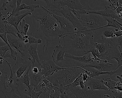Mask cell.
I'll return each instance as SVG.
<instances>
[{
  "mask_svg": "<svg viewBox=\"0 0 122 98\" xmlns=\"http://www.w3.org/2000/svg\"><path fill=\"white\" fill-rule=\"evenodd\" d=\"M94 32L87 30L78 31L62 38L66 53L75 56H82L90 53L95 47Z\"/></svg>",
  "mask_w": 122,
  "mask_h": 98,
  "instance_id": "6da1fadb",
  "label": "cell"
},
{
  "mask_svg": "<svg viewBox=\"0 0 122 98\" xmlns=\"http://www.w3.org/2000/svg\"><path fill=\"white\" fill-rule=\"evenodd\" d=\"M44 12L36 13L34 18L37 23L39 30L42 32L46 41L43 47L44 54L47 51L48 45L55 41L60 42L59 36L61 34L60 26L57 21L47 8L42 6Z\"/></svg>",
  "mask_w": 122,
  "mask_h": 98,
  "instance_id": "7a4b0ae2",
  "label": "cell"
},
{
  "mask_svg": "<svg viewBox=\"0 0 122 98\" xmlns=\"http://www.w3.org/2000/svg\"><path fill=\"white\" fill-rule=\"evenodd\" d=\"M82 69L81 66L62 67L52 76L57 79L61 89L73 83L81 73L84 72Z\"/></svg>",
  "mask_w": 122,
  "mask_h": 98,
  "instance_id": "3957f363",
  "label": "cell"
},
{
  "mask_svg": "<svg viewBox=\"0 0 122 98\" xmlns=\"http://www.w3.org/2000/svg\"><path fill=\"white\" fill-rule=\"evenodd\" d=\"M80 20L86 30L93 32L106 25L105 17L97 14L87 13L82 16Z\"/></svg>",
  "mask_w": 122,
  "mask_h": 98,
  "instance_id": "277c9868",
  "label": "cell"
},
{
  "mask_svg": "<svg viewBox=\"0 0 122 98\" xmlns=\"http://www.w3.org/2000/svg\"><path fill=\"white\" fill-rule=\"evenodd\" d=\"M41 63V65L38 67L39 73L42 75L43 79L51 76L62 68L52 60L42 61Z\"/></svg>",
  "mask_w": 122,
  "mask_h": 98,
  "instance_id": "5b68a950",
  "label": "cell"
},
{
  "mask_svg": "<svg viewBox=\"0 0 122 98\" xmlns=\"http://www.w3.org/2000/svg\"><path fill=\"white\" fill-rule=\"evenodd\" d=\"M51 13L60 24L61 32V34L59 36L60 39L62 38L63 37L66 35L77 31L71 23L65 17L60 16L51 12Z\"/></svg>",
  "mask_w": 122,
  "mask_h": 98,
  "instance_id": "8992f818",
  "label": "cell"
},
{
  "mask_svg": "<svg viewBox=\"0 0 122 98\" xmlns=\"http://www.w3.org/2000/svg\"><path fill=\"white\" fill-rule=\"evenodd\" d=\"M58 12L62 14L63 17L69 21L77 31L87 30L82 25L80 20L73 14L70 9L67 8L62 7Z\"/></svg>",
  "mask_w": 122,
  "mask_h": 98,
  "instance_id": "52a82bcc",
  "label": "cell"
},
{
  "mask_svg": "<svg viewBox=\"0 0 122 98\" xmlns=\"http://www.w3.org/2000/svg\"><path fill=\"white\" fill-rule=\"evenodd\" d=\"M82 67H91L103 71H111L117 69V64L111 63L110 61L95 60L92 63L88 64Z\"/></svg>",
  "mask_w": 122,
  "mask_h": 98,
  "instance_id": "ba28073f",
  "label": "cell"
},
{
  "mask_svg": "<svg viewBox=\"0 0 122 98\" xmlns=\"http://www.w3.org/2000/svg\"><path fill=\"white\" fill-rule=\"evenodd\" d=\"M52 5L57 10H60L62 7L67 8L71 10H83L86 7L81 3L80 0H66L65 1H59Z\"/></svg>",
  "mask_w": 122,
  "mask_h": 98,
  "instance_id": "9c48e42d",
  "label": "cell"
},
{
  "mask_svg": "<svg viewBox=\"0 0 122 98\" xmlns=\"http://www.w3.org/2000/svg\"><path fill=\"white\" fill-rule=\"evenodd\" d=\"M7 37L8 43L12 48H14L16 49L17 51L21 54L22 57L27 55L28 48L26 44H25L23 41L18 38H14L10 34H7Z\"/></svg>",
  "mask_w": 122,
  "mask_h": 98,
  "instance_id": "30bf717a",
  "label": "cell"
},
{
  "mask_svg": "<svg viewBox=\"0 0 122 98\" xmlns=\"http://www.w3.org/2000/svg\"><path fill=\"white\" fill-rule=\"evenodd\" d=\"M17 62L12 67V69H16V71H14L15 74L16 79L20 78L23 75L26 70L32 65V63L30 61L26 60L24 59L19 56L17 60Z\"/></svg>",
  "mask_w": 122,
  "mask_h": 98,
  "instance_id": "8fae6325",
  "label": "cell"
},
{
  "mask_svg": "<svg viewBox=\"0 0 122 98\" xmlns=\"http://www.w3.org/2000/svg\"><path fill=\"white\" fill-rule=\"evenodd\" d=\"M111 95L112 92L108 89L93 90L87 88L84 98H111Z\"/></svg>",
  "mask_w": 122,
  "mask_h": 98,
  "instance_id": "7c38bea8",
  "label": "cell"
},
{
  "mask_svg": "<svg viewBox=\"0 0 122 98\" xmlns=\"http://www.w3.org/2000/svg\"><path fill=\"white\" fill-rule=\"evenodd\" d=\"M108 53L107 61L111 62L113 59H115L117 61V69L122 66V51L120 50L117 46L111 45V48L108 50Z\"/></svg>",
  "mask_w": 122,
  "mask_h": 98,
  "instance_id": "4fadbf2b",
  "label": "cell"
},
{
  "mask_svg": "<svg viewBox=\"0 0 122 98\" xmlns=\"http://www.w3.org/2000/svg\"><path fill=\"white\" fill-rule=\"evenodd\" d=\"M87 13L97 14L101 16L107 17H112L117 20L118 22L122 23V18L120 17L115 11L106 7L105 9L101 11L86 10Z\"/></svg>",
  "mask_w": 122,
  "mask_h": 98,
  "instance_id": "5bb4252c",
  "label": "cell"
},
{
  "mask_svg": "<svg viewBox=\"0 0 122 98\" xmlns=\"http://www.w3.org/2000/svg\"><path fill=\"white\" fill-rule=\"evenodd\" d=\"M61 41L59 42L60 44L55 47L52 55L53 60L57 64L61 62L66 61L65 59V55L66 51L63 46L61 45Z\"/></svg>",
  "mask_w": 122,
  "mask_h": 98,
  "instance_id": "9a60e30c",
  "label": "cell"
},
{
  "mask_svg": "<svg viewBox=\"0 0 122 98\" xmlns=\"http://www.w3.org/2000/svg\"><path fill=\"white\" fill-rule=\"evenodd\" d=\"M33 12L32 11H28L26 13L23 15H14L10 17L6 20L5 22L7 24H10L14 26L18 31V32L20 33V31L18 29V27L20 21L22 19L28 16H31L32 15Z\"/></svg>",
  "mask_w": 122,
  "mask_h": 98,
  "instance_id": "2e32d148",
  "label": "cell"
},
{
  "mask_svg": "<svg viewBox=\"0 0 122 98\" xmlns=\"http://www.w3.org/2000/svg\"><path fill=\"white\" fill-rule=\"evenodd\" d=\"M85 87L88 89L95 90H107L108 88L103 84L102 80L90 77V79L85 83Z\"/></svg>",
  "mask_w": 122,
  "mask_h": 98,
  "instance_id": "e0dca14e",
  "label": "cell"
},
{
  "mask_svg": "<svg viewBox=\"0 0 122 98\" xmlns=\"http://www.w3.org/2000/svg\"><path fill=\"white\" fill-rule=\"evenodd\" d=\"M90 53L82 56H78L73 55L71 54L66 53L65 54V57L69 58L74 60L78 61L86 65L88 64L92 63L95 60V59L93 57L91 56V54H90Z\"/></svg>",
  "mask_w": 122,
  "mask_h": 98,
  "instance_id": "ac0fdd59",
  "label": "cell"
},
{
  "mask_svg": "<svg viewBox=\"0 0 122 98\" xmlns=\"http://www.w3.org/2000/svg\"><path fill=\"white\" fill-rule=\"evenodd\" d=\"M38 44H32L30 45L28 49V53L30 54V56L32 59V65H33L36 62L37 63L38 67L41 65V61L38 56Z\"/></svg>",
  "mask_w": 122,
  "mask_h": 98,
  "instance_id": "d6986e66",
  "label": "cell"
},
{
  "mask_svg": "<svg viewBox=\"0 0 122 98\" xmlns=\"http://www.w3.org/2000/svg\"><path fill=\"white\" fill-rule=\"evenodd\" d=\"M3 14L0 12V33H6L7 34L12 35L17 38V35L15 33V30L11 25H7L5 21L2 18Z\"/></svg>",
  "mask_w": 122,
  "mask_h": 98,
  "instance_id": "ffe728a7",
  "label": "cell"
},
{
  "mask_svg": "<svg viewBox=\"0 0 122 98\" xmlns=\"http://www.w3.org/2000/svg\"><path fill=\"white\" fill-rule=\"evenodd\" d=\"M8 73L5 71L4 68L0 67V91L4 94L5 91L8 90L6 82L8 79Z\"/></svg>",
  "mask_w": 122,
  "mask_h": 98,
  "instance_id": "44dd1931",
  "label": "cell"
},
{
  "mask_svg": "<svg viewBox=\"0 0 122 98\" xmlns=\"http://www.w3.org/2000/svg\"><path fill=\"white\" fill-rule=\"evenodd\" d=\"M89 71H91V74L90 76L92 78H94V77L99 76L100 75H103V74H109L111 76L115 74L118 73V72H122V66H120L116 70L111 71H99V70H97V69L92 68L90 70H89Z\"/></svg>",
  "mask_w": 122,
  "mask_h": 98,
  "instance_id": "7402d4cb",
  "label": "cell"
},
{
  "mask_svg": "<svg viewBox=\"0 0 122 98\" xmlns=\"http://www.w3.org/2000/svg\"><path fill=\"white\" fill-rule=\"evenodd\" d=\"M29 75L30 80V86H31L36 87L43 79L42 75L40 73L35 74L32 72L30 70V68L29 71Z\"/></svg>",
  "mask_w": 122,
  "mask_h": 98,
  "instance_id": "603a6c76",
  "label": "cell"
},
{
  "mask_svg": "<svg viewBox=\"0 0 122 98\" xmlns=\"http://www.w3.org/2000/svg\"><path fill=\"white\" fill-rule=\"evenodd\" d=\"M5 61L7 64L10 70V77L8 79L6 82V85L8 87H10L11 89L15 90V86L14 84V81L15 79V73L12 69V67L11 66V63L10 62L8 61L6 59H5Z\"/></svg>",
  "mask_w": 122,
  "mask_h": 98,
  "instance_id": "cb8c5ba5",
  "label": "cell"
},
{
  "mask_svg": "<svg viewBox=\"0 0 122 98\" xmlns=\"http://www.w3.org/2000/svg\"><path fill=\"white\" fill-rule=\"evenodd\" d=\"M106 21L108 22V24L100 28V29L105 28L107 27H113L115 28H117L119 30H122V24L117 21V20L112 17H105Z\"/></svg>",
  "mask_w": 122,
  "mask_h": 98,
  "instance_id": "d4e9b609",
  "label": "cell"
},
{
  "mask_svg": "<svg viewBox=\"0 0 122 98\" xmlns=\"http://www.w3.org/2000/svg\"><path fill=\"white\" fill-rule=\"evenodd\" d=\"M102 80L105 86L108 88V90H111L117 86H122V81L117 80V81H115L112 80L110 77L103 78Z\"/></svg>",
  "mask_w": 122,
  "mask_h": 98,
  "instance_id": "484cf974",
  "label": "cell"
},
{
  "mask_svg": "<svg viewBox=\"0 0 122 98\" xmlns=\"http://www.w3.org/2000/svg\"><path fill=\"white\" fill-rule=\"evenodd\" d=\"M32 65L30 66L27 70V72L23 74L20 78L17 79V82H19L23 84L28 87L29 91L30 89V80L29 77V73Z\"/></svg>",
  "mask_w": 122,
  "mask_h": 98,
  "instance_id": "4316f807",
  "label": "cell"
},
{
  "mask_svg": "<svg viewBox=\"0 0 122 98\" xmlns=\"http://www.w3.org/2000/svg\"><path fill=\"white\" fill-rule=\"evenodd\" d=\"M94 45L100 53H104L108 51L111 48V44L108 41L104 43H95Z\"/></svg>",
  "mask_w": 122,
  "mask_h": 98,
  "instance_id": "83f0119b",
  "label": "cell"
},
{
  "mask_svg": "<svg viewBox=\"0 0 122 98\" xmlns=\"http://www.w3.org/2000/svg\"><path fill=\"white\" fill-rule=\"evenodd\" d=\"M40 7V5H35L32 4L30 5H28L24 3L20 5L18 7H16L13 10V11L15 12H20V11L22 10L27 9V10H30V11H32L33 12L36 9L39 8Z\"/></svg>",
  "mask_w": 122,
  "mask_h": 98,
  "instance_id": "f1b7e54d",
  "label": "cell"
},
{
  "mask_svg": "<svg viewBox=\"0 0 122 98\" xmlns=\"http://www.w3.org/2000/svg\"><path fill=\"white\" fill-rule=\"evenodd\" d=\"M82 73H81L75 79V81L73 82V83L71 84L70 85H68L67 86H69L70 87H72V88H75V87H77L79 86L80 87L81 89H85V83L83 82L82 78Z\"/></svg>",
  "mask_w": 122,
  "mask_h": 98,
  "instance_id": "f546056e",
  "label": "cell"
},
{
  "mask_svg": "<svg viewBox=\"0 0 122 98\" xmlns=\"http://www.w3.org/2000/svg\"><path fill=\"white\" fill-rule=\"evenodd\" d=\"M108 42L111 45L117 46L118 48L122 49V36L116 38L114 37L109 39Z\"/></svg>",
  "mask_w": 122,
  "mask_h": 98,
  "instance_id": "4dcf8cb0",
  "label": "cell"
},
{
  "mask_svg": "<svg viewBox=\"0 0 122 98\" xmlns=\"http://www.w3.org/2000/svg\"><path fill=\"white\" fill-rule=\"evenodd\" d=\"M115 37L114 31L110 30H106L103 32L101 37L102 40H109Z\"/></svg>",
  "mask_w": 122,
  "mask_h": 98,
  "instance_id": "1f68e13d",
  "label": "cell"
},
{
  "mask_svg": "<svg viewBox=\"0 0 122 98\" xmlns=\"http://www.w3.org/2000/svg\"><path fill=\"white\" fill-rule=\"evenodd\" d=\"M60 89L56 87L52 89L49 93L50 98H60L61 93Z\"/></svg>",
  "mask_w": 122,
  "mask_h": 98,
  "instance_id": "d6a6232c",
  "label": "cell"
},
{
  "mask_svg": "<svg viewBox=\"0 0 122 98\" xmlns=\"http://www.w3.org/2000/svg\"><path fill=\"white\" fill-rule=\"evenodd\" d=\"M20 25L21 27V30L20 31V34H23L25 35H27L30 25L26 23L25 20H22L20 23Z\"/></svg>",
  "mask_w": 122,
  "mask_h": 98,
  "instance_id": "836d02e7",
  "label": "cell"
},
{
  "mask_svg": "<svg viewBox=\"0 0 122 98\" xmlns=\"http://www.w3.org/2000/svg\"><path fill=\"white\" fill-rule=\"evenodd\" d=\"M13 50L12 47H10L8 45H6L0 47V57H2L4 58L5 55L6 54L7 51L10 50V51Z\"/></svg>",
  "mask_w": 122,
  "mask_h": 98,
  "instance_id": "e575fe53",
  "label": "cell"
},
{
  "mask_svg": "<svg viewBox=\"0 0 122 98\" xmlns=\"http://www.w3.org/2000/svg\"><path fill=\"white\" fill-rule=\"evenodd\" d=\"M15 90L11 89L10 91L6 92V93L5 96V98H21L20 95H18L15 92Z\"/></svg>",
  "mask_w": 122,
  "mask_h": 98,
  "instance_id": "d590c367",
  "label": "cell"
},
{
  "mask_svg": "<svg viewBox=\"0 0 122 98\" xmlns=\"http://www.w3.org/2000/svg\"><path fill=\"white\" fill-rule=\"evenodd\" d=\"M35 87L30 86V90L29 91V93L32 98H39L40 95L42 93V92H36L35 91Z\"/></svg>",
  "mask_w": 122,
  "mask_h": 98,
  "instance_id": "8d00e7d4",
  "label": "cell"
},
{
  "mask_svg": "<svg viewBox=\"0 0 122 98\" xmlns=\"http://www.w3.org/2000/svg\"><path fill=\"white\" fill-rule=\"evenodd\" d=\"M87 10H71L73 14L80 20L82 16L87 13Z\"/></svg>",
  "mask_w": 122,
  "mask_h": 98,
  "instance_id": "74e56055",
  "label": "cell"
},
{
  "mask_svg": "<svg viewBox=\"0 0 122 98\" xmlns=\"http://www.w3.org/2000/svg\"><path fill=\"white\" fill-rule=\"evenodd\" d=\"M110 90L112 92L111 98H122V91L114 89Z\"/></svg>",
  "mask_w": 122,
  "mask_h": 98,
  "instance_id": "f35d334b",
  "label": "cell"
},
{
  "mask_svg": "<svg viewBox=\"0 0 122 98\" xmlns=\"http://www.w3.org/2000/svg\"><path fill=\"white\" fill-rule=\"evenodd\" d=\"M28 39L29 40L28 44H30V45L32 44H41L42 43L43 41L41 39H37L33 36H29V37Z\"/></svg>",
  "mask_w": 122,
  "mask_h": 98,
  "instance_id": "ab89813d",
  "label": "cell"
},
{
  "mask_svg": "<svg viewBox=\"0 0 122 98\" xmlns=\"http://www.w3.org/2000/svg\"><path fill=\"white\" fill-rule=\"evenodd\" d=\"M18 55V52L17 51L13 50L11 51V58L17 61L19 57Z\"/></svg>",
  "mask_w": 122,
  "mask_h": 98,
  "instance_id": "60d3db41",
  "label": "cell"
},
{
  "mask_svg": "<svg viewBox=\"0 0 122 98\" xmlns=\"http://www.w3.org/2000/svg\"><path fill=\"white\" fill-rule=\"evenodd\" d=\"M91 77H90L87 73L85 72H83L82 73V78L83 81L84 83H85L87 82L89 79Z\"/></svg>",
  "mask_w": 122,
  "mask_h": 98,
  "instance_id": "b9f144b4",
  "label": "cell"
},
{
  "mask_svg": "<svg viewBox=\"0 0 122 98\" xmlns=\"http://www.w3.org/2000/svg\"><path fill=\"white\" fill-rule=\"evenodd\" d=\"M8 2H4L3 5L0 7V12L2 11L7 10V6L8 5Z\"/></svg>",
  "mask_w": 122,
  "mask_h": 98,
  "instance_id": "7bdbcfd3",
  "label": "cell"
},
{
  "mask_svg": "<svg viewBox=\"0 0 122 98\" xmlns=\"http://www.w3.org/2000/svg\"><path fill=\"white\" fill-rule=\"evenodd\" d=\"M114 33L115 36V37H116V38L120 37V36H122V30H118L117 31H114Z\"/></svg>",
  "mask_w": 122,
  "mask_h": 98,
  "instance_id": "ee69618b",
  "label": "cell"
},
{
  "mask_svg": "<svg viewBox=\"0 0 122 98\" xmlns=\"http://www.w3.org/2000/svg\"><path fill=\"white\" fill-rule=\"evenodd\" d=\"M39 98H50L49 94L45 92H42L40 95Z\"/></svg>",
  "mask_w": 122,
  "mask_h": 98,
  "instance_id": "f6af8a7d",
  "label": "cell"
},
{
  "mask_svg": "<svg viewBox=\"0 0 122 98\" xmlns=\"http://www.w3.org/2000/svg\"><path fill=\"white\" fill-rule=\"evenodd\" d=\"M19 95L20 96L21 98H32L31 96L25 93H23Z\"/></svg>",
  "mask_w": 122,
  "mask_h": 98,
  "instance_id": "bcb514c9",
  "label": "cell"
},
{
  "mask_svg": "<svg viewBox=\"0 0 122 98\" xmlns=\"http://www.w3.org/2000/svg\"><path fill=\"white\" fill-rule=\"evenodd\" d=\"M17 38L19 39V40H20L22 41H24L25 40L24 38H23V36L21 35L20 33H17Z\"/></svg>",
  "mask_w": 122,
  "mask_h": 98,
  "instance_id": "7dc6e473",
  "label": "cell"
},
{
  "mask_svg": "<svg viewBox=\"0 0 122 98\" xmlns=\"http://www.w3.org/2000/svg\"><path fill=\"white\" fill-rule=\"evenodd\" d=\"M66 0H50V1L51 2V4H53V3H55L56 2H58L59 1H65Z\"/></svg>",
  "mask_w": 122,
  "mask_h": 98,
  "instance_id": "c3c4849f",
  "label": "cell"
},
{
  "mask_svg": "<svg viewBox=\"0 0 122 98\" xmlns=\"http://www.w3.org/2000/svg\"><path fill=\"white\" fill-rule=\"evenodd\" d=\"M7 45V44L5 42H4V41H0V47L5 45Z\"/></svg>",
  "mask_w": 122,
  "mask_h": 98,
  "instance_id": "681fc988",
  "label": "cell"
},
{
  "mask_svg": "<svg viewBox=\"0 0 122 98\" xmlns=\"http://www.w3.org/2000/svg\"><path fill=\"white\" fill-rule=\"evenodd\" d=\"M23 43H24L25 44H28V43H29V40H28V39H25V40L24 41H23Z\"/></svg>",
  "mask_w": 122,
  "mask_h": 98,
  "instance_id": "f907efd6",
  "label": "cell"
},
{
  "mask_svg": "<svg viewBox=\"0 0 122 98\" xmlns=\"http://www.w3.org/2000/svg\"><path fill=\"white\" fill-rule=\"evenodd\" d=\"M23 38H24V40H25V39H28V37H29V36L28 35H25L24 36H23Z\"/></svg>",
  "mask_w": 122,
  "mask_h": 98,
  "instance_id": "816d5d0a",
  "label": "cell"
},
{
  "mask_svg": "<svg viewBox=\"0 0 122 98\" xmlns=\"http://www.w3.org/2000/svg\"><path fill=\"white\" fill-rule=\"evenodd\" d=\"M108 1H109V2L111 3V5H112V2H111V0H107Z\"/></svg>",
  "mask_w": 122,
  "mask_h": 98,
  "instance_id": "f5cc1de1",
  "label": "cell"
},
{
  "mask_svg": "<svg viewBox=\"0 0 122 98\" xmlns=\"http://www.w3.org/2000/svg\"><path fill=\"white\" fill-rule=\"evenodd\" d=\"M11 0H7L8 2H10Z\"/></svg>",
  "mask_w": 122,
  "mask_h": 98,
  "instance_id": "db71d44e",
  "label": "cell"
},
{
  "mask_svg": "<svg viewBox=\"0 0 122 98\" xmlns=\"http://www.w3.org/2000/svg\"></svg>",
  "mask_w": 122,
  "mask_h": 98,
  "instance_id": "11a10c76",
  "label": "cell"
}]
</instances>
